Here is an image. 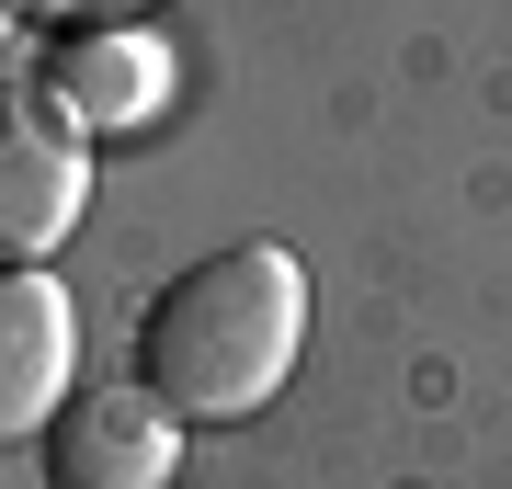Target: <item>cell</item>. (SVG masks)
Wrapping results in <instances>:
<instances>
[{
    "label": "cell",
    "instance_id": "1",
    "mask_svg": "<svg viewBox=\"0 0 512 489\" xmlns=\"http://www.w3.org/2000/svg\"><path fill=\"white\" fill-rule=\"evenodd\" d=\"M296 342H308L296 251L239 239V251H205L194 273H171L137 308V387L171 421H251L296 376Z\"/></svg>",
    "mask_w": 512,
    "mask_h": 489
},
{
    "label": "cell",
    "instance_id": "2",
    "mask_svg": "<svg viewBox=\"0 0 512 489\" xmlns=\"http://www.w3.org/2000/svg\"><path fill=\"white\" fill-rule=\"evenodd\" d=\"M92 205V126L46 80L0 91V273H46V251Z\"/></svg>",
    "mask_w": 512,
    "mask_h": 489
},
{
    "label": "cell",
    "instance_id": "3",
    "mask_svg": "<svg viewBox=\"0 0 512 489\" xmlns=\"http://www.w3.org/2000/svg\"><path fill=\"white\" fill-rule=\"evenodd\" d=\"M183 467V421L148 387H80L46 421V489H171Z\"/></svg>",
    "mask_w": 512,
    "mask_h": 489
},
{
    "label": "cell",
    "instance_id": "4",
    "mask_svg": "<svg viewBox=\"0 0 512 489\" xmlns=\"http://www.w3.org/2000/svg\"><path fill=\"white\" fill-rule=\"evenodd\" d=\"M80 399V308L57 273H0V444H46Z\"/></svg>",
    "mask_w": 512,
    "mask_h": 489
},
{
    "label": "cell",
    "instance_id": "5",
    "mask_svg": "<svg viewBox=\"0 0 512 489\" xmlns=\"http://www.w3.org/2000/svg\"><path fill=\"white\" fill-rule=\"evenodd\" d=\"M46 91L80 114V126H137V114H160L171 57L148 46V23H92V35H57Z\"/></svg>",
    "mask_w": 512,
    "mask_h": 489
},
{
    "label": "cell",
    "instance_id": "6",
    "mask_svg": "<svg viewBox=\"0 0 512 489\" xmlns=\"http://www.w3.org/2000/svg\"><path fill=\"white\" fill-rule=\"evenodd\" d=\"M35 23H57V35H92V23H137V12H160V0H23Z\"/></svg>",
    "mask_w": 512,
    "mask_h": 489
},
{
    "label": "cell",
    "instance_id": "7",
    "mask_svg": "<svg viewBox=\"0 0 512 489\" xmlns=\"http://www.w3.org/2000/svg\"><path fill=\"white\" fill-rule=\"evenodd\" d=\"M12 23H23V0H0V35H12Z\"/></svg>",
    "mask_w": 512,
    "mask_h": 489
}]
</instances>
